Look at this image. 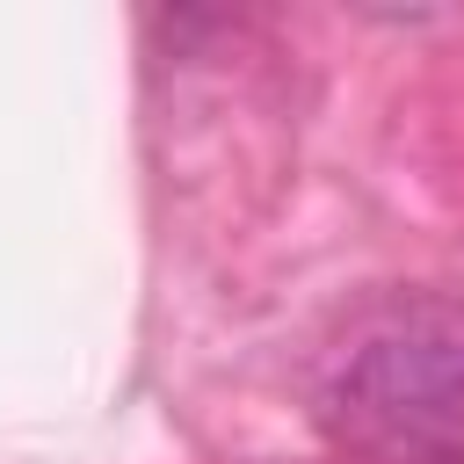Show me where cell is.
<instances>
[{"label":"cell","mask_w":464,"mask_h":464,"mask_svg":"<svg viewBox=\"0 0 464 464\" xmlns=\"http://www.w3.org/2000/svg\"><path fill=\"white\" fill-rule=\"evenodd\" d=\"M334 413L355 435L420 442L464 428V304L406 297L355 326L334 370Z\"/></svg>","instance_id":"cell-1"}]
</instances>
